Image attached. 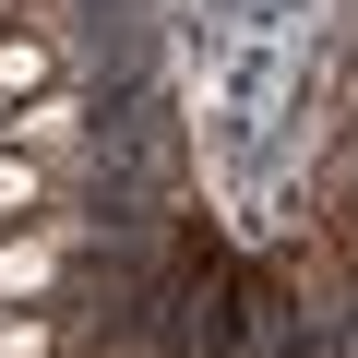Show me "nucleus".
I'll return each instance as SVG.
<instances>
[{"instance_id":"1","label":"nucleus","mask_w":358,"mask_h":358,"mask_svg":"<svg viewBox=\"0 0 358 358\" xmlns=\"http://www.w3.org/2000/svg\"><path fill=\"white\" fill-rule=\"evenodd\" d=\"M60 72H72V48H60V36H36V24H0V108L48 96Z\"/></svg>"}]
</instances>
